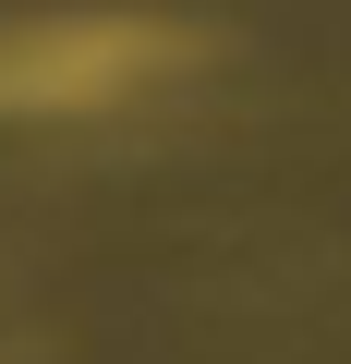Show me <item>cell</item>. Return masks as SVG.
Returning <instances> with one entry per match:
<instances>
[{
    "label": "cell",
    "mask_w": 351,
    "mask_h": 364,
    "mask_svg": "<svg viewBox=\"0 0 351 364\" xmlns=\"http://www.w3.org/2000/svg\"><path fill=\"white\" fill-rule=\"evenodd\" d=\"M194 37L157 13H37L0 37V122H85L121 109L133 85H157Z\"/></svg>",
    "instance_id": "cell-1"
}]
</instances>
